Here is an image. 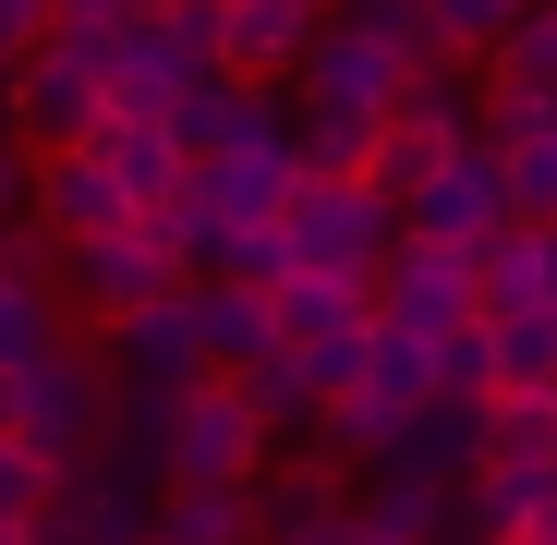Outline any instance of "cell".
I'll list each match as a JSON object with an SVG mask.
<instances>
[{
	"mask_svg": "<svg viewBox=\"0 0 557 545\" xmlns=\"http://www.w3.org/2000/svg\"><path fill=\"white\" fill-rule=\"evenodd\" d=\"M509 219H521V207H509V158H497L485 134H460L412 195H400V231H412V243H460V255H473L485 231H509Z\"/></svg>",
	"mask_w": 557,
	"mask_h": 545,
	"instance_id": "52a82bcc",
	"label": "cell"
},
{
	"mask_svg": "<svg viewBox=\"0 0 557 545\" xmlns=\"http://www.w3.org/2000/svg\"><path fill=\"white\" fill-rule=\"evenodd\" d=\"M412 13H424V49H436V61H485V49L509 37L521 0H412Z\"/></svg>",
	"mask_w": 557,
	"mask_h": 545,
	"instance_id": "f1b7e54d",
	"label": "cell"
},
{
	"mask_svg": "<svg viewBox=\"0 0 557 545\" xmlns=\"http://www.w3.org/2000/svg\"><path fill=\"white\" fill-rule=\"evenodd\" d=\"M436 388H448V400H497V351H485V315L436 339Z\"/></svg>",
	"mask_w": 557,
	"mask_h": 545,
	"instance_id": "f546056e",
	"label": "cell"
},
{
	"mask_svg": "<svg viewBox=\"0 0 557 545\" xmlns=\"http://www.w3.org/2000/svg\"><path fill=\"white\" fill-rule=\"evenodd\" d=\"M49 25H61V0H0V61H25Z\"/></svg>",
	"mask_w": 557,
	"mask_h": 545,
	"instance_id": "4dcf8cb0",
	"label": "cell"
},
{
	"mask_svg": "<svg viewBox=\"0 0 557 545\" xmlns=\"http://www.w3.org/2000/svg\"><path fill=\"white\" fill-rule=\"evenodd\" d=\"M424 73H436V49H424V13H412V0H351V13L315 25V49H304L292 85H304L315 110H363V122H388Z\"/></svg>",
	"mask_w": 557,
	"mask_h": 545,
	"instance_id": "6da1fadb",
	"label": "cell"
},
{
	"mask_svg": "<svg viewBox=\"0 0 557 545\" xmlns=\"http://www.w3.org/2000/svg\"><path fill=\"white\" fill-rule=\"evenodd\" d=\"M158 292H182V267H170V243L134 219V231H98V243H73L61 255V304H85V315H134V304H158Z\"/></svg>",
	"mask_w": 557,
	"mask_h": 545,
	"instance_id": "30bf717a",
	"label": "cell"
},
{
	"mask_svg": "<svg viewBox=\"0 0 557 545\" xmlns=\"http://www.w3.org/2000/svg\"><path fill=\"white\" fill-rule=\"evenodd\" d=\"M25 424V376H0V436H13Z\"/></svg>",
	"mask_w": 557,
	"mask_h": 545,
	"instance_id": "836d02e7",
	"label": "cell"
},
{
	"mask_svg": "<svg viewBox=\"0 0 557 545\" xmlns=\"http://www.w3.org/2000/svg\"><path fill=\"white\" fill-rule=\"evenodd\" d=\"M0 545H25V521H0Z\"/></svg>",
	"mask_w": 557,
	"mask_h": 545,
	"instance_id": "74e56055",
	"label": "cell"
},
{
	"mask_svg": "<svg viewBox=\"0 0 557 545\" xmlns=\"http://www.w3.org/2000/svg\"><path fill=\"white\" fill-rule=\"evenodd\" d=\"M351 521H376L388 545H436L448 533V485H424V473H363V497H351Z\"/></svg>",
	"mask_w": 557,
	"mask_h": 545,
	"instance_id": "44dd1931",
	"label": "cell"
},
{
	"mask_svg": "<svg viewBox=\"0 0 557 545\" xmlns=\"http://www.w3.org/2000/svg\"><path fill=\"white\" fill-rule=\"evenodd\" d=\"M315 25H327V0H219V73H243V85L304 73Z\"/></svg>",
	"mask_w": 557,
	"mask_h": 545,
	"instance_id": "4fadbf2b",
	"label": "cell"
},
{
	"mask_svg": "<svg viewBox=\"0 0 557 545\" xmlns=\"http://www.w3.org/2000/svg\"><path fill=\"white\" fill-rule=\"evenodd\" d=\"M339 521H351V509H327V521H304V533H267V545H339Z\"/></svg>",
	"mask_w": 557,
	"mask_h": 545,
	"instance_id": "d6a6232c",
	"label": "cell"
},
{
	"mask_svg": "<svg viewBox=\"0 0 557 545\" xmlns=\"http://www.w3.org/2000/svg\"><path fill=\"white\" fill-rule=\"evenodd\" d=\"M231 388L255 400V424H267V436H304V448H315V412H327V400H315V376H304L292 351H267V363H243Z\"/></svg>",
	"mask_w": 557,
	"mask_h": 545,
	"instance_id": "cb8c5ba5",
	"label": "cell"
},
{
	"mask_svg": "<svg viewBox=\"0 0 557 545\" xmlns=\"http://www.w3.org/2000/svg\"><path fill=\"white\" fill-rule=\"evenodd\" d=\"M460 134H473V98H460L448 73H424L412 98H400V110L376 122V158H363V182H376V195L400 207V195H412V182H424V170H436V158H448Z\"/></svg>",
	"mask_w": 557,
	"mask_h": 545,
	"instance_id": "8fae6325",
	"label": "cell"
},
{
	"mask_svg": "<svg viewBox=\"0 0 557 545\" xmlns=\"http://www.w3.org/2000/svg\"><path fill=\"white\" fill-rule=\"evenodd\" d=\"M292 182H304V158H292V110H278L267 146H243V158H195V170H182V195H195L207 219H231V231H255V219L292 207Z\"/></svg>",
	"mask_w": 557,
	"mask_h": 545,
	"instance_id": "7c38bea8",
	"label": "cell"
},
{
	"mask_svg": "<svg viewBox=\"0 0 557 545\" xmlns=\"http://www.w3.org/2000/svg\"><path fill=\"white\" fill-rule=\"evenodd\" d=\"M0 134H13V61H0Z\"/></svg>",
	"mask_w": 557,
	"mask_h": 545,
	"instance_id": "8d00e7d4",
	"label": "cell"
},
{
	"mask_svg": "<svg viewBox=\"0 0 557 545\" xmlns=\"http://www.w3.org/2000/svg\"><path fill=\"white\" fill-rule=\"evenodd\" d=\"M376 315L388 327H412V339H448V327H473L485 304H473V255L460 243H388V267H376Z\"/></svg>",
	"mask_w": 557,
	"mask_h": 545,
	"instance_id": "9c48e42d",
	"label": "cell"
},
{
	"mask_svg": "<svg viewBox=\"0 0 557 545\" xmlns=\"http://www.w3.org/2000/svg\"><path fill=\"white\" fill-rule=\"evenodd\" d=\"M485 461H557V388H497L485 400Z\"/></svg>",
	"mask_w": 557,
	"mask_h": 545,
	"instance_id": "4316f807",
	"label": "cell"
},
{
	"mask_svg": "<svg viewBox=\"0 0 557 545\" xmlns=\"http://www.w3.org/2000/svg\"><path fill=\"white\" fill-rule=\"evenodd\" d=\"M49 339H73L61 327V280H0V376H25Z\"/></svg>",
	"mask_w": 557,
	"mask_h": 545,
	"instance_id": "484cf974",
	"label": "cell"
},
{
	"mask_svg": "<svg viewBox=\"0 0 557 545\" xmlns=\"http://www.w3.org/2000/svg\"><path fill=\"white\" fill-rule=\"evenodd\" d=\"M292 158L315 170V182H363V158H376V122H363V110H292Z\"/></svg>",
	"mask_w": 557,
	"mask_h": 545,
	"instance_id": "603a6c76",
	"label": "cell"
},
{
	"mask_svg": "<svg viewBox=\"0 0 557 545\" xmlns=\"http://www.w3.org/2000/svg\"><path fill=\"white\" fill-rule=\"evenodd\" d=\"M170 134H182V158H243V146L278 134V98H267V85H243V73H207L195 98L170 110Z\"/></svg>",
	"mask_w": 557,
	"mask_h": 545,
	"instance_id": "e0dca14e",
	"label": "cell"
},
{
	"mask_svg": "<svg viewBox=\"0 0 557 545\" xmlns=\"http://www.w3.org/2000/svg\"><path fill=\"white\" fill-rule=\"evenodd\" d=\"M146 545H267V521H255V485H158V509H146Z\"/></svg>",
	"mask_w": 557,
	"mask_h": 545,
	"instance_id": "d6986e66",
	"label": "cell"
},
{
	"mask_svg": "<svg viewBox=\"0 0 557 545\" xmlns=\"http://www.w3.org/2000/svg\"><path fill=\"white\" fill-rule=\"evenodd\" d=\"M98 351H110V376H122V388H195V376H207V351H195V315H182V292H158V304L110 315V327H98Z\"/></svg>",
	"mask_w": 557,
	"mask_h": 545,
	"instance_id": "5bb4252c",
	"label": "cell"
},
{
	"mask_svg": "<svg viewBox=\"0 0 557 545\" xmlns=\"http://www.w3.org/2000/svg\"><path fill=\"white\" fill-rule=\"evenodd\" d=\"M363 473H376V461H363ZM388 473H424V485H473L485 473V400H424L400 436H388Z\"/></svg>",
	"mask_w": 557,
	"mask_h": 545,
	"instance_id": "9a60e30c",
	"label": "cell"
},
{
	"mask_svg": "<svg viewBox=\"0 0 557 545\" xmlns=\"http://www.w3.org/2000/svg\"><path fill=\"white\" fill-rule=\"evenodd\" d=\"M146 207L110 182V158L98 146H49L37 158V182H25V231L49 243V255H73V243H98V231H134Z\"/></svg>",
	"mask_w": 557,
	"mask_h": 545,
	"instance_id": "ba28073f",
	"label": "cell"
},
{
	"mask_svg": "<svg viewBox=\"0 0 557 545\" xmlns=\"http://www.w3.org/2000/svg\"><path fill=\"white\" fill-rule=\"evenodd\" d=\"M485 85H545L557 98V0H521L509 13V37L485 49Z\"/></svg>",
	"mask_w": 557,
	"mask_h": 545,
	"instance_id": "83f0119b",
	"label": "cell"
},
{
	"mask_svg": "<svg viewBox=\"0 0 557 545\" xmlns=\"http://www.w3.org/2000/svg\"><path fill=\"white\" fill-rule=\"evenodd\" d=\"M182 315H195L207 376H243V363H267V351H278V327H267V292H255V280H182Z\"/></svg>",
	"mask_w": 557,
	"mask_h": 545,
	"instance_id": "2e32d148",
	"label": "cell"
},
{
	"mask_svg": "<svg viewBox=\"0 0 557 545\" xmlns=\"http://www.w3.org/2000/svg\"><path fill=\"white\" fill-rule=\"evenodd\" d=\"M351 388H376L388 412H424V400H436V339H412V327L376 315V339H363V376H351Z\"/></svg>",
	"mask_w": 557,
	"mask_h": 545,
	"instance_id": "7402d4cb",
	"label": "cell"
},
{
	"mask_svg": "<svg viewBox=\"0 0 557 545\" xmlns=\"http://www.w3.org/2000/svg\"><path fill=\"white\" fill-rule=\"evenodd\" d=\"M545 304H557V292H545Z\"/></svg>",
	"mask_w": 557,
	"mask_h": 545,
	"instance_id": "f35d334b",
	"label": "cell"
},
{
	"mask_svg": "<svg viewBox=\"0 0 557 545\" xmlns=\"http://www.w3.org/2000/svg\"><path fill=\"white\" fill-rule=\"evenodd\" d=\"M339 545H388V533H376V521H339Z\"/></svg>",
	"mask_w": 557,
	"mask_h": 545,
	"instance_id": "d590c367",
	"label": "cell"
},
{
	"mask_svg": "<svg viewBox=\"0 0 557 545\" xmlns=\"http://www.w3.org/2000/svg\"><path fill=\"white\" fill-rule=\"evenodd\" d=\"M98 158H110V182H122L134 207H170L182 170H195V158H182V134L146 122V110H110V122H98Z\"/></svg>",
	"mask_w": 557,
	"mask_h": 545,
	"instance_id": "ffe728a7",
	"label": "cell"
},
{
	"mask_svg": "<svg viewBox=\"0 0 557 545\" xmlns=\"http://www.w3.org/2000/svg\"><path fill=\"white\" fill-rule=\"evenodd\" d=\"M485 351H497V388H557V304L485 315Z\"/></svg>",
	"mask_w": 557,
	"mask_h": 545,
	"instance_id": "d4e9b609",
	"label": "cell"
},
{
	"mask_svg": "<svg viewBox=\"0 0 557 545\" xmlns=\"http://www.w3.org/2000/svg\"><path fill=\"white\" fill-rule=\"evenodd\" d=\"M146 424H158V485H255L267 473V424L231 376L146 388Z\"/></svg>",
	"mask_w": 557,
	"mask_h": 545,
	"instance_id": "3957f363",
	"label": "cell"
},
{
	"mask_svg": "<svg viewBox=\"0 0 557 545\" xmlns=\"http://www.w3.org/2000/svg\"><path fill=\"white\" fill-rule=\"evenodd\" d=\"M25 182H37V158H25L13 134H0V219H25Z\"/></svg>",
	"mask_w": 557,
	"mask_h": 545,
	"instance_id": "1f68e13d",
	"label": "cell"
},
{
	"mask_svg": "<svg viewBox=\"0 0 557 545\" xmlns=\"http://www.w3.org/2000/svg\"><path fill=\"white\" fill-rule=\"evenodd\" d=\"M545 292H557V219H509V231L473 243V304L485 315H521Z\"/></svg>",
	"mask_w": 557,
	"mask_h": 545,
	"instance_id": "ac0fdd59",
	"label": "cell"
},
{
	"mask_svg": "<svg viewBox=\"0 0 557 545\" xmlns=\"http://www.w3.org/2000/svg\"><path fill=\"white\" fill-rule=\"evenodd\" d=\"M146 509H158V473L110 461V448H85V461H61V473H49V497H37V521H25V545H146Z\"/></svg>",
	"mask_w": 557,
	"mask_h": 545,
	"instance_id": "8992f818",
	"label": "cell"
},
{
	"mask_svg": "<svg viewBox=\"0 0 557 545\" xmlns=\"http://www.w3.org/2000/svg\"><path fill=\"white\" fill-rule=\"evenodd\" d=\"M278 243H292L304 280H351V292H376V267L400 243V207L376 195V182H292V207H278Z\"/></svg>",
	"mask_w": 557,
	"mask_h": 545,
	"instance_id": "277c9868",
	"label": "cell"
},
{
	"mask_svg": "<svg viewBox=\"0 0 557 545\" xmlns=\"http://www.w3.org/2000/svg\"><path fill=\"white\" fill-rule=\"evenodd\" d=\"M110 412H122V376H110V351L98 339H49L37 363H25V448L37 461H85V448L110 436Z\"/></svg>",
	"mask_w": 557,
	"mask_h": 545,
	"instance_id": "5b68a950",
	"label": "cell"
},
{
	"mask_svg": "<svg viewBox=\"0 0 557 545\" xmlns=\"http://www.w3.org/2000/svg\"><path fill=\"white\" fill-rule=\"evenodd\" d=\"M146 13H182V0H122V25H146Z\"/></svg>",
	"mask_w": 557,
	"mask_h": 545,
	"instance_id": "e575fe53",
	"label": "cell"
},
{
	"mask_svg": "<svg viewBox=\"0 0 557 545\" xmlns=\"http://www.w3.org/2000/svg\"><path fill=\"white\" fill-rule=\"evenodd\" d=\"M110 49H122V25H49L13 61V146L25 158L98 146V122H110Z\"/></svg>",
	"mask_w": 557,
	"mask_h": 545,
	"instance_id": "7a4b0ae2",
	"label": "cell"
}]
</instances>
